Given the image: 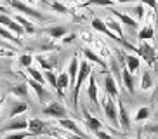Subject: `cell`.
Here are the masks:
<instances>
[{
  "label": "cell",
  "mask_w": 158,
  "mask_h": 139,
  "mask_svg": "<svg viewBox=\"0 0 158 139\" xmlns=\"http://www.w3.org/2000/svg\"><path fill=\"white\" fill-rule=\"evenodd\" d=\"M28 136H31V134L26 132V130H16V132H10L9 136H5L2 139H24V137H28Z\"/></svg>",
  "instance_id": "obj_35"
},
{
  "label": "cell",
  "mask_w": 158,
  "mask_h": 139,
  "mask_svg": "<svg viewBox=\"0 0 158 139\" xmlns=\"http://www.w3.org/2000/svg\"><path fill=\"white\" fill-rule=\"evenodd\" d=\"M106 26L110 28V30H113V33H116L120 38H125L123 37V30H122V24L118 23V21H115V19H111V18H108L106 19Z\"/></svg>",
  "instance_id": "obj_26"
},
{
  "label": "cell",
  "mask_w": 158,
  "mask_h": 139,
  "mask_svg": "<svg viewBox=\"0 0 158 139\" xmlns=\"http://www.w3.org/2000/svg\"><path fill=\"white\" fill-rule=\"evenodd\" d=\"M141 87H143L144 91L153 87V77H151V71H144V73H143V78H141Z\"/></svg>",
  "instance_id": "obj_29"
},
{
  "label": "cell",
  "mask_w": 158,
  "mask_h": 139,
  "mask_svg": "<svg viewBox=\"0 0 158 139\" xmlns=\"http://www.w3.org/2000/svg\"><path fill=\"white\" fill-rule=\"evenodd\" d=\"M143 130H144V132H158V125L156 124H155V125H144Z\"/></svg>",
  "instance_id": "obj_40"
},
{
  "label": "cell",
  "mask_w": 158,
  "mask_h": 139,
  "mask_svg": "<svg viewBox=\"0 0 158 139\" xmlns=\"http://www.w3.org/2000/svg\"><path fill=\"white\" fill-rule=\"evenodd\" d=\"M31 63H33V56L31 54H23L21 57H19V65L24 66V68L31 66Z\"/></svg>",
  "instance_id": "obj_36"
},
{
  "label": "cell",
  "mask_w": 158,
  "mask_h": 139,
  "mask_svg": "<svg viewBox=\"0 0 158 139\" xmlns=\"http://www.w3.org/2000/svg\"><path fill=\"white\" fill-rule=\"evenodd\" d=\"M92 73V68L89 65V61H80L78 65V73H77V80H75V85H73V106L77 108L78 104V96H80V87H82V83L90 77Z\"/></svg>",
  "instance_id": "obj_1"
},
{
  "label": "cell",
  "mask_w": 158,
  "mask_h": 139,
  "mask_svg": "<svg viewBox=\"0 0 158 139\" xmlns=\"http://www.w3.org/2000/svg\"><path fill=\"white\" fill-rule=\"evenodd\" d=\"M26 71H28L30 78L37 80V82H40V83H45V78H44V75L40 73L38 70H35V68H31V66H28V68H26Z\"/></svg>",
  "instance_id": "obj_30"
},
{
  "label": "cell",
  "mask_w": 158,
  "mask_h": 139,
  "mask_svg": "<svg viewBox=\"0 0 158 139\" xmlns=\"http://www.w3.org/2000/svg\"><path fill=\"white\" fill-rule=\"evenodd\" d=\"M87 96L89 99L92 101L94 106H99V99H98V83H96V78L94 75L90 73V82H89V87H87Z\"/></svg>",
  "instance_id": "obj_19"
},
{
  "label": "cell",
  "mask_w": 158,
  "mask_h": 139,
  "mask_svg": "<svg viewBox=\"0 0 158 139\" xmlns=\"http://www.w3.org/2000/svg\"><path fill=\"white\" fill-rule=\"evenodd\" d=\"M104 92L110 97H118V85H116V80L110 71L104 73Z\"/></svg>",
  "instance_id": "obj_10"
},
{
  "label": "cell",
  "mask_w": 158,
  "mask_h": 139,
  "mask_svg": "<svg viewBox=\"0 0 158 139\" xmlns=\"http://www.w3.org/2000/svg\"><path fill=\"white\" fill-rule=\"evenodd\" d=\"M78 65H80V61L77 56H73V59L70 61V66H68V77H70V87H73L75 85V80H77V73H78Z\"/></svg>",
  "instance_id": "obj_20"
},
{
  "label": "cell",
  "mask_w": 158,
  "mask_h": 139,
  "mask_svg": "<svg viewBox=\"0 0 158 139\" xmlns=\"http://www.w3.org/2000/svg\"><path fill=\"white\" fill-rule=\"evenodd\" d=\"M14 19L18 21L21 26H23V30H24V33H28V35H33V33L37 32L38 28L35 26V24L31 23V21H28L26 18H23V16H14Z\"/></svg>",
  "instance_id": "obj_21"
},
{
  "label": "cell",
  "mask_w": 158,
  "mask_h": 139,
  "mask_svg": "<svg viewBox=\"0 0 158 139\" xmlns=\"http://www.w3.org/2000/svg\"><path fill=\"white\" fill-rule=\"evenodd\" d=\"M0 37H4L5 40H10V42H14V44H21V40H19V37H16L14 33H10L9 30L5 26H2L0 24Z\"/></svg>",
  "instance_id": "obj_28"
},
{
  "label": "cell",
  "mask_w": 158,
  "mask_h": 139,
  "mask_svg": "<svg viewBox=\"0 0 158 139\" xmlns=\"http://www.w3.org/2000/svg\"><path fill=\"white\" fill-rule=\"evenodd\" d=\"M102 108H104V115H106V118L110 120V124L113 125V129H115V127H120V124H118V108H116L115 101H113L110 96L104 97Z\"/></svg>",
  "instance_id": "obj_5"
},
{
  "label": "cell",
  "mask_w": 158,
  "mask_h": 139,
  "mask_svg": "<svg viewBox=\"0 0 158 139\" xmlns=\"http://www.w3.org/2000/svg\"><path fill=\"white\" fill-rule=\"evenodd\" d=\"M113 2H118V4H127V2H139V0H113Z\"/></svg>",
  "instance_id": "obj_42"
},
{
  "label": "cell",
  "mask_w": 158,
  "mask_h": 139,
  "mask_svg": "<svg viewBox=\"0 0 158 139\" xmlns=\"http://www.w3.org/2000/svg\"><path fill=\"white\" fill-rule=\"evenodd\" d=\"M94 134H96V137H98V139H113L111 136L108 134V132H104L102 129H101V130H96Z\"/></svg>",
  "instance_id": "obj_39"
},
{
  "label": "cell",
  "mask_w": 158,
  "mask_h": 139,
  "mask_svg": "<svg viewBox=\"0 0 158 139\" xmlns=\"http://www.w3.org/2000/svg\"><path fill=\"white\" fill-rule=\"evenodd\" d=\"M110 12L115 16L118 21H122V23L125 24V26H130V28H137L139 26V23H137V19H134L132 16H129V14H123V12H118V11H115L113 7H110Z\"/></svg>",
  "instance_id": "obj_13"
},
{
  "label": "cell",
  "mask_w": 158,
  "mask_h": 139,
  "mask_svg": "<svg viewBox=\"0 0 158 139\" xmlns=\"http://www.w3.org/2000/svg\"><path fill=\"white\" fill-rule=\"evenodd\" d=\"M28 132L31 136H57L56 130L51 129V125L47 124V122L40 120V118H31V120H28Z\"/></svg>",
  "instance_id": "obj_2"
},
{
  "label": "cell",
  "mask_w": 158,
  "mask_h": 139,
  "mask_svg": "<svg viewBox=\"0 0 158 139\" xmlns=\"http://www.w3.org/2000/svg\"><path fill=\"white\" fill-rule=\"evenodd\" d=\"M135 54L139 56V57H143L149 66H155V63H156V59H158L156 49H155L151 44H148L146 40H141V44H139V47H137V52H135Z\"/></svg>",
  "instance_id": "obj_3"
},
{
  "label": "cell",
  "mask_w": 158,
  "mask_h": 139,
  "mask_svg": "<svg viewBox=\"0 0 158 139\" xmlns=\"http://www.w3.org/2000/svg\"><path fill=\"white\" fill-rule=\"evenodd\" d=\"M0 12H5V9H4V7H0Z\"/></svg>",
  "instance_id": "obj_45"
},
{
  "label": "cell",
  "mask_w": 158,
  "mask_h": 139,
  "mask_svg": "<svg viewBox=\"0 0 158 139\" xmlns=\"http://www.w3.org/2000/svg\"><path fill=\"white\" fill-rule=\"evenodd\" d=\"M139 2H141L143 5H148V7H151V9L155 11V12L158 11V4H156V0H139Z\"/></svg>",
  "instance_id": "obj_37"
},
{
  "label": "cell",
  "mask_w": 158,
  "mask_h": 139,
  "mask_svg": "<svg viewBox=\"0 0 158 139\" xmlns=\"http://www.w3.org/2000/svg\"><path fill=\"white\" fill-rule=\"evenodd\" d=\"M118 139H125V137H118Z\"/></svg>",
  "instance_id": "obj_48"
},
{
  "label": "cell",
  "mask_w": 158,
  "mask_h": 139,
  "mask_svg": "<svg viewBox=\"0 0 158 139\" xmlns=\"http://www.w3.org/2000/svg\"><path fill=\"white\" fill-rule=\"evenodd\" d=\"M71 40H75V33H70V35H64L63 37V44H70Z\"/></svg>",
  "instance_id": "obj_41"
},
{
  "label": "cell",
  "mask_w": 158,
  "mask_h": 139,
  "mask_svg": "<svg viewBox=\"0 0 158 139\" xmlns=\"http://www.w3.org/2000/svg\"><path fill=\"white\" fill-rule=\"evenodd\" d=\"M148 116H149V108L141 106L139 110H137V113H135V122H143V120H146Z\"/></svg>",
  "instance_id": "obj_32"
},
{
  "label": "cell",
  "mask_w": 158,
  "mask_h": 139,
  "mask_svg": "<svg viewBox=\"0 0 158 139\" xmlns=\"http://www.w3.org/2000/svg\"><path fill=\"white\" fill-rule=\"evenodd\" d=\"M134 14H135V18H137V19H143L144 18V5L143 4L137 5V7L134 9Z\"/></svg>",
  "instance_id": "obj_38"
},
{
  "label": "cell",
  "mask_w": 158,
  "mask_h": 139,
  "mask_svg": "<svg viewBox=\"0 0 158 139\" xmlns=\"http://www.w3.org/2000/svg\"><path fill=\"white\" fill-rule=\"evenodd\" d=\"M10 7L16 11H19L21 14H24V16H30V18L37 19V21H45V16H44L40 11L33 9V7H30V5H26L24 2H21V0H10L9 2Z\"/></svg>",
  "instance_id": "obj_4"
},
{
  "label": "cell",
  "mask_w": 158,
  "mask_h": 139,
  "mask_svg": "<svg viewBox=\"0 0 158 139\" xmlns=\"http://www.w3.org/2000/svg\"><path fill=\"white\" fill-rule=\"evenodd\" d=\"M49 7H51L52 11L59 12V14H70V9H68L64 4H61V2H51V4H49Z\"/></svg>",
  "instance_id": "obj_31"
},
{
  "label": "cell",
  "mask_w": 158,
  "mask_h": 139,
  "mask_svg": "<svg viewBox=\"0 0 158 139\" xmlns=\"http://www.w3.org/2000/svg\"><path fill=\"white\" fill-rule=\"evenodd\" d=\"M118 124H120V127L125 130V132H129V130H130V116H129V111H127L123 101L120 99V96H118Z\"/></svg>",
  "instance_id": "obj_9"
},
{
  "label": "cell",
  "mask_w": 158,
  "mask_h": 139,
  "mask_svg": "<svg viewBox=\"0 0 158 139\" xmlns=\"http://www.w3.org/2000/svg\"><path fill=\"white\" fill-rule=\"evenodd\" d=\"M70 87V77H68V73H61V75H57V82H56V91H57V96L59 97H63L64 96V91Z\"/></svg>",
  "instance_id": "obj_16"
},
{
  "label": "cell",
  "mask_w": 158,
  "mask_h": 139,
  "mask_svg": "<svg viewBox=\"0 0 158 139\" xmlns=\"http://www.w3.org/2000/svg\"><path fill=\"white\" fill-rule=\"evenodd\" d=\"M45 33L52 38H63L68 33V30L64 26H49V28H45Z\"/></svg>",
  "instance_id": "obj_23"
},
{
  "label": "cell",
  "mask_w": 158,
  "mask_h": 139,
  "mask_svg": "<svg viewBox=\"0 0 158 139\" xmlns=\"http://www.w3.org/2000/svg\"><path fill=\"white\" fill-rule=\"evenodd\" d=\"M44 115H47V116H52V118H70V113H68V110H66L61 103H57V101H52V103H49L45 108H44Z\"/></svg>",
  "instance_id": "obj_6"
},
{
  "label": "cell",
  "mask_w": 158,
  "mask_h": 139,
  "mask_svg": "<svg viewBox=\"0 0 158 139\" xmlns=\"http://www.w3.org/2000/svg\"><path fill=\"white\" fill-rule=\"evenodd\" d=\"M82 52H84V56L87 57V61H90V63H96L98 66H101V68H102V73H108V71H110V70H108V65L101 59V57H99L98 54H96V52H92L90 49H84Z\"/></svg>",
  "instance_id": "obj_18"
},
{
  "label": "cell",
  "mask_w": 158,
  "mask_h": 139,
  "mask_svg": "<svg viewBox=\"0 0 158 139\" xmlns=\"http://www.w3.org/2000/svg\"><path fill=\"white\" fill-rule=\"evenodd\" d=\"M115 4L113 0H85L84 5H101V7H111Z\"/></svg>",
  "instance_id": "obj_33"
},
{
  "label": "cell",
  "mask_w": 158,
  "mask_h": 139,
  "mask_svg": "<svg viewBox=\"0 0 158 139\" xmlns=\"http://www.w3.org/2000/svg\"><path fill=\"white\" fill-rule=\"evenodd\" d=\"M59 127H63L64 130H70V132H73L75 136H80V137H85V134L82 132V130L78 129V125L75 124L71 118H59Z\"/></svg>",
  "instance_id": "obj_15"
},
{
  "label": "cell",
  "mask_w": 158,
  "mask_h": 139,
  "mask_svg": "<svg viewBox=\"0 0 158 139\" xmlns=\"http://www.w3.org/2000/svg\"><path fill=\"white\" fill-rule=\"evenodd\" d=\"M122 56H123V65L129 68L130 73H134V71L139 70L141 61H139V56L137 54H123V52H122Z\"/></svg>",
  "instance_id": "obj_14"
},
{
  "label": "cell",
  "mask_w": 158,
  "mask_h": 139,
  "mask_svg": "<svg viewBox=\"0 0 158 139\" xmlns=\"http://www.w3.org/2000/svg\"><path fill=\"white\" fill-rule=\"evenodd\" d=\"M16 130H28V120L24 116L16 115L4 127H0V132H16Z\"/></svg>",
  "instance_id": "obj_7"
},
{
  "label": "cell",
  "mask_w": 158,
  "mask_h": 139,
  "mask_svg": "<svg viewBox=\"0 0 158 139\" xmlns=\"http://www.w3.org/2000/svg\"><path fill=\"white\" fill-rule=\"evenodd\" d=\"M66 2H77V0H66Z\"/></svg>",
  "instance_id": "obj_46"
},
{
  "label": "cell",
  "mask_w": 158,
  "mask_h": 139,
  "mask_svg": "<svg viewBox=\"0 0 158 139\" xmlns=\"http://www.w3.org/2000/svg\"><path fill=\"white\" fill-rule=\"evenodd\" d=\"M135 139H143V129L137 130V136H135Z\"/></svg>",
  "instance_id": "obj_43"
},
{
  "label": "cell",
  "mask_w": 158,
  "mask_h": 139,
  "mask_svg": "<svg viewBox=\"0 0 158 139\" xmlns=\"http://www.w3.org/2000/svg\"><path fill=\"white\" fill-rule=\"evenodd\" d=\"M28 85H31V89L35 91V94H37V99H38L40 103L47 101V99H51V94H49V91L44 87V83H40V82H37V80L30 78V80H28Z\"/></svg>",
  "instance_id": "obj_11"
},
{
  "label": "cell",
  "mask_w": 158,
  "mask_h": 139,
  "mask_svg": "<svg viewBox=\"0 0 158 139\" xmlns=\"http://www.w3.org/2000/svg\"><path fill=\"white\" fill-rule=\"evenodd\" d=\"M4 2H10V0H4Z\"/></svg>",
  "instance_id": "obj_47"
},
{
  "label": "cell",
  "mask_w": 158,
  "mask_h": 139,
  "mask_svg": "<svg viewBox=\"0 0 158 139\" xmlns=\"http://www.w3.org/2000/svg\"><path fill=\"white\" fill-rule=\"evenodd\" d=\"M33 59H37L38 65L42 66L44 70H54V68H56V65H57L56 59H45L44 56H37V57H33Z\"/></svg>",
  "instance_id": "obj_27"
},
{
  "label": "cell",
  "mask_w": 158,
  "mask_h": 139,
  "mask_svg": "<svg viewBox=\"0 0 158 139\" xmlns=\"http://www.w3.org/2000/svg\"><path fill=\"white\" fill-rule=\"evenodd\" d=\"M122 83L125 85V89L130 94H134V77L125 65H122Z\"/></svg>",
  "instance_id": "obj_17"
},
{
  "label": "cell",
  "mask_w": 158,
  "mask_h": 139,
  "mask_svg": "<svg viewBox=\"0 0 158 139\" xmlns=\"http://www.w3.org/2000/svg\"><path fill=\"white\" fill-rule=\"evenodd\" d=\"M0 24L2 26H5L7 30H10V32L14 33L16 37H21V35H24V30L23 26L16 21V19H12L10 16H7V14H0Z\"/></svg>",
  "instance_id": "obj_8"
},
{
  "label": "cell",
  "mask_w": 158,
  "mask_h": 139,
  "mask_svg": "<svg viewBox=\"0 0 158 139\" xmlns=\"http://www.w3.org/2000/svg\"><path fill=\"white\" fill-rule=\"evenodd\" d=\"M10 92L14 94V96H18L19 99L26 101V99H28V83H19V85H14V87L10 89Z\"/></svg>",
  "instance_id": "obj_22"
},
{
  "label": "cell",
  "mask_w": 158,
  "mask_h": 139,
  "mask_svg": "<svg viewBox=\"0 0 158 139\" xmlns=\"http://www.w3.org/2000/svg\"><path fill=\"white\" fill-rule=\"evenodd\" d=\"M155 37V30L151 24H146V26H143L139 30V33H137V38L139 40H151V38Z\"/></svg>",
  "instance_id": "obj_25"
},
{
  "label": "cell",
  "mask_w": 158,
  "mask_h": 139,
  "mask_svg": "<svg viewBox=\"0 0 158 139\" xmlns=\"http://www.w3.org/2000/svg\"><path fill=\"white\" fill-rule=\"evenodd\" d=\"M45 82H49L51 87H56V82H57V75L52 71V70H45V75H44Z\"/></svg>",
  "instance_id": "obj_34"
},
{
  "label": "cell",
  "mask_w": 158,
  "mask_h": 139,
  "mask_svg": "<svg viewBox=\"0 0 158 139\" xmlns=\"http://www.w3.org/2000/svg\"><path fill=\"white\" fill-rule=\"evenodd\" d=\"M155 101H158V89H156V92H155Z\"/></svg>",
  "instance_id": "obj_44"
},
{
  "label": "cell",
  "mask_w": 158,
  "mask_h": 139,
  "mask_svg": "<svg viewBox=\"0 0 158 139\" xmlns=\"http://www.w3.org/2000/svg\"><path fill=\"white\" fill-rule=\"evenodd\" d=\"M82 113H84V120H85V124H87V127H89V130H90V132H96V130H101L102 129L101 120H98L96 116L90 115L85 106L82 108Z\"/></svg>",
  "instance_id": "obj_12"
},
{
  "label": "cell",
  "mask_w": 158,
  "mask_h": 139,
  "mask_svg": "<svg viewBox=\"0 0 158 139\" xmlns=\"http://www.w3.org/2000/svg\"><path fill=\"white\" fill-rule=\"evenodd\" d=\"M28 110V104H26V101H16L12 103V106H10V111H9V115L10 118L16 115H21V113H24V111Z\"/></svg>",
  "instance_id": "obj_24"
}]
</instances>
